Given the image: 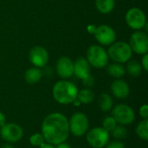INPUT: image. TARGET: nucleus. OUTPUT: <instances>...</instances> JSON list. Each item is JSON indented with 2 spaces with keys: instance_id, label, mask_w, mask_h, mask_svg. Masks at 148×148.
Wrapping results in <instances>:
<instances>
[{
  "instance_id": "f257e3e1",
  "label": "nucleus",
  "mask_w": 148,
  "mask_h": 148,
  "mask_svg": "<svg viewBox=\"0 0 148 148\" xmlns=\"http://www.w3.org/2000/svg\"><path fill=\"white\" fill-rule=\"evenodd\" d=\"M42 134L46 143L56 146L65 142L69 135V120L61 113L48 114L42 123Z\"/></svg>"
},
{
  "instance_id": "f03ea898",
  "label": "nucleus",
  "mask_w": 148,
  "mask_h": 148,
  "mask_svg": "<svg viewBox=\"0 0 148 148\" xmlns=\"http://www.w3.org/2000/svg\"><path fill=\"white\" fill-rule=\"evenodd\" d=\"M78 91L77 87L74 83L62 80L54 85L52 95L56 102L62 105H69L76 99Z\"/></svg>"
},
{
  "instance_id": "7ed1b4c3",
  "label": "nucleus",
  "mask_w": 148,
  "mask_h": 148,
  "mask_svg": "<svg viewBox=\"0 0 148 148\" xmlns=\"http://www.w3.org/2000/svg\"><path fill=\"white\" fill-rule=\"evenodd\" d=\"M108 55L114 62L125 63L131 59L133 51L128 43L125 42H116L110 45Z\"/></svg>"
},
{
  "instance_id": "20e7f679",
  "label": "nucleus",
  "mask_w": 148,
  "mask_h": 148,
  "mask_svg": "<svg viewBox=\"0 0 148 148\" xmlns=\"http://www.w3.org/2000/svg\"><path fill=\"white\" fill-rule=\"evenodd\" d=\"M87 61L96 69H103L108 64V52L100 45H91L87 50Z\"/></svg>"
},
{
  "instance_id": "39448f33",
  "label": "nucleus",
  "mask_w": 148,
  "mask_h": 148,
  "mask_svg": "<svg viewBox=\"0 0 148 148\" xmlns=\"http://www.w3.org/2000/svg\"><path fill=\"white\" fill-rule=\"evenodd\" d=\"M69 133L75 137H82L86 134L89 127L88 116L82 112H76L72 114L69 120Z\"/></svg>"
},
{
  "instance_id": "423d86ee",
  "label": "nucleus",
  "mask_w": 148,
  "mask_h": 148,
  "mask_svg": "<svg viewBox=\"0 0 148 148\" xmlns=\"http://www.w3.org/2000/svg\"><path fill=\"white\" fill-rule=\"evenodd\" d=\"M86 134L87 141L93 148H104L108 143L110 137V133L100 127H95Z\"/></svg>"
},
{
  "instance_id": "0eeeda50",
  "label": "nucleus",
  "mask_w": 148,
  "mask_h": 148,
  "mask_svg": "<svg viewBox=\"0 0 148 148\" xmlns=\"http://www.w3.org/2000/svg\"><path fill=\"white\" fill-rule=\"evenodd\" d=\"M112 116L120 125H129L134 122L135 119V113L134 109L127 104H118L112 108Z\"/></svg>"
},
{
  "instance_id": "6e6552de",
  "label": "nucleus",
  "mask_w": 148,
  "mask_h": 148,
  "mask_svg": "<svg viewBox=\"0 0 148 148\" xmlns=\"http://www.w3.org/2000/svg\"><path fill=\"white\" fill-rule=\"evenodd\" d=\"M127 24L134 30H141L147 24V17L143 10L134 7L127 10L125 16Z\"/></svg>"
},
{
  "instance_id": "1a4fd4ad",
  "label": "nucleus",
  "mask_w": 148,
  "mask_h": 148,
  "mask_svg": "<svg viewBox=\"0 0 148 148\" xmlns=\"http://www.w3.org/2000/svg\"><path fill=\"white\" fill-rule=\"evenodd\" d=\"M1 138L8 143L18 142L23 136L22 127L16 123H5L0 127Z\"/></svg>"
},
{
  "instance_id": "9d476101",
  "label": "nucleus",
  "mask_w": 148,
  "mask_h": 148,
  "mask_svg": "<svg viewBox=\"0 0 148 148\" xmlns=\"http://www.w3.org/2000/svg\"><path fill=\"white\" fill-rule=\"evenodd\" d=\"M129 46L133 52L139 55H145L148 51V36L147 32L136 30L132 34L129 41Z\"/></svg>"
},
{
  "instance_id": "9b49d317",
  "label": "nucleus",
  "mask_w": 148,
  "mask_h": 148,
  "mask_svg": "<svg viewBox=\"0 0 148 148\" xmlns=\"http://www.w3.org/2000/svg\"><path fill=\"white\" fill-rule=\"evenodd\" d=\"M94 34L96 41L101 45H111L116 39V33L114 29L106 24L96 27Z\"/></svg>"
},
{
  "instance_id": "f8f14e48",
  "label": "nucleus",
  "mask_w": 148,
  "mask_h": 148,
  "mask_svg": "<svg viewBox=\"0 0 148 148\" xmlns=\"http://www.w3.org/2000/svg\"><path fill=\"white\" fill-rule=\"evenodd\" d=\"M29 59L35 67L40 69L46 66L48 63L49 54L44 47L35 46L30 49L29 53Z\"/></svg>"
},
{
  "instance_id": "ddd939ff",
  "label": "nucleus",
  "mask_w": 148,
  "mask_h": 148,
  "mask_svg": "<svg viewBox=\"0 0 148 148\" xmlns=\"http://www.w3.org/2000/svg\"><path fill=\"white\" fill-rule=\"evenodd\" d=\"M56 70L62 79H69L74 75V62L69 57L62 56L56 62Z\"/></svg>"
},
{
  "instance_id": "4468645a",
  "label": "nucleus",
  "mask_w": 148,
  "mask_h": 148,
  "mask_svg": "<svg viewBox=\"0 0 148 148\" xmlns=\"http://www.w3.org/2000/svg\"><path fill=\"white\" fill-rule=\"evenodd\" d=\"M112 95L117 99H125L130 94L129 85L121 79H115L110 87Z\"/></svg>"
},
{
  "instance_id": "2eb2a0df",
  "label": "nucleus",
  "mask_w": 148,
  "mask_h": 148,
  "mask_svg": "<svg viewBox=\"0 0 148 148\" xmlns=\"http://www.w3.org/2000/svg\"><path fill=\"white\" fill-rule=\"evenodd\" d=\"M74 75L81 80L90 75V64L86 58H78L74 62Z\"/></svg>"
},
{
  "instance_id": "dca6fc26",
  "label": "nucleus",
  "mask_w": 148,
  "mask_h": 148,
  "mask_svg": "<svg viewBox=\"0 0 148 148\" xmlns=\"http://www.w3.org/2000/svg\"><path fill=\"white\" fill-rule=\"evenodd\" d=\"M42 77V72L39 68L33 67L26 70L24 74V79L29 84H36L40 82Z\"/></svg>"
},
{
  "instance_id": "f3484780",
  "label": "nucleus",
  "mask_w": 148,
  "mask_h": 148,
  "mask_svg": "<svg viewBox=\"0 0 148 148\" xmlns=\"http://www.w3.org/2000/svg\"><path fill=\"white\" fill-rule=\"evenodd\" d=\"M107 66L108 74L114 79H121L126 74V69L123 67V65H121V63L114 62Z\"/></svg>"
},
{
  "instance_id": "a211bd4d",
  "label": "nucleus",
  "mask_w": 148,
  "mask_h": 148,
  "mask_svg": "<svg viewBox=\"0 0 148 148\" xmlns=\"http://www.w3.org/2000/svg\"><path fill=\"white\" fill-rule=\"evenodd\" d=\"M98 104H99V108H101V111L108 112V111L112 110V108H113L114 100L110 95L106 94V93H102L99 96Z\"/></svg>"
},
{
  "instance_id": "6ab92c4d",
  "label": "nucleus",
  "mask_w": 148,
  "mask_h": 148,
  "mask_svg": "<svg viewBox=\"0 0 148 148\" xmlns=\"http://www.w3.org/2000/svg\"><path fill=\"white\" fill-rule=\"evenodd\" d=\"M95 6L102 14L110 13L115 6V0H95Z\"/></svg>"
},
{
  "instance_id": "aec40b11",
  "label": "nucleus",
  "mask_w": 148,
  "mask_h": 148,
  "mask_svg": "<svg viewBox=\"0 0 148 148\" xmlns=\"http://www.w3.org/2000/svg\"><path fill=\"white\" fill-rule=\"evenodd\" d=\"M76 99L81 102V104H89L95 99V94L90 88H83L78 91Z\"/></svg>"
},
{
  "instance_id": "412c9836",
  "label": "nucleus",
  "mask_w": 148,
  "mask_h": 148,
  "mask_svg": "<svg viewBox=\"0 0 148 148\" xmlns=\"http://www.w3.org/2000/svg\"><path fill=\"white\" fill-rule=\"evenodd\" d=\"M127 73L133 76V77H138L141 75L142 73V67H141V64L135 61V60H132V61H128L127 63V67L125 69Z\"/></svg>"
},
{
  "instance_id": "4be33fe9",
  "label": "nucleus",
  "mask_w": 148,
  "mask_h": 148,
  "mask_svg": "<svg viewBox=\"0 0 148 148\" xmlns=\"http://www.w3.org/2000/svg\"><path fill=\"white\" fill-rule=\"evenodd\" d=\"M136 134L145 141L148 140V119H143L136 127Z\"/></svg>"
},
{
  "instance_id": "5701e85b",
  "label": "nucleus",
  "mask_w": 148,
  "mask_h": 148,
  "mask_svg": "<svg viewBox=\"0 0 148 148\" xmlns=\"http://www.w3.org/2000/svg\"><path fill=\"white\" fill-rule=\"evenodd\" d=\"M110 133L117 140L125 139L127 137V128L123 125H120V124H117V126Z\"/></svg>"
},
{
  "instance_id": "b1692460",
  "label": "nucleus",
  "mask_w": 148,
  "mask_h": 148,
  "mask_svg": "<svg viewBox=\"0 0 148 148\" xmlns=\"http://www.w3.org/2000/svg\"><path fill=\"white\" fill-rule=\"evenodd\" d=\"M117 126V122L114 120V118L111 116H107L103 119L102 121V128H104L106 131L110 133L111 131L114 130V128Z\"/></svg>"
},
{
  "instance_id": "393cba45",
  "label": "nucleus",
  "mask_w": 148,
  "mask_h": 148,
  "mask_svg": "<svg viewBox=\"0 0 148 148\" xmlns=\"http://www.w3.org/2000/svg\"><path fill=\"white\" fill-rule=\"evenodd\" d=\"M44 138L42 136V134L40 133H36L34 134H32L29 137V143L33 146V147H40L44 143Z\"/></svg>"
},
{
  "instance_id": "a878e982",
  "label": "nucleus",
  "mask_w": 148,
  "mask_h": 148,
  "mask_svg": "<svg viewBox=\"0 0 148 148\" xmlns=\"http://www.w3.org/2000/svg\"><path fill=\"white\" fill-rule=\"evenodd\" d=\"M82 81L83 85H84L87 88H89L93 87L94 84H95V79H94V77H93L91 75H88L87 77H85V78L82 79Z\"/></svg>"
},
{
  "instance_id": "bb28decb",
  "label": "nucleus",
  "mask_w": 148,
  "mask_h": 148,
  "mask_svg": "<svg viewBox=\"0 0 148 148\" xmlns=\"http://www.w3.org/2000/svg\"><path fill=\"white\" fill-rule=\"evenodd\" d=\"M104 148H126L125 147V145L119 141V140H114V141H111V142H108Z\"/></svg>"
},
{
  "instance_id": "cd10ccee",
  "label": "nucleus",
  "mask_w": 148,
  "mask_h": 148,
  "mask_svg": "<svg viewBox=\"0 0 148 148\" xmlns=\"http://www.w3.org/2000/svg\"><path fill=\"white\" fill-rule=\"evenodd\" d=\"M140 115L143 118V119H148V106L147 104L142 105L140 108Z\"/></svg>"
},
{
  "instance_id": "c85d7f7f",
  "label": "nucleus",
  "mask_w": 148,
  "mask_h": 148,
  "mask_svg": "<svg viewBox=\"0 0 148 148\" xmlns=\"http://www.w3.org/2000/svg\"><path fill=\"white\" fill-rule=\"evenodd\" d=\"M141 67H142V69L146 71V72H147L148 71V55L147 53V54H145V55H143V57H142V59H141Z\"/></svg>"
},
{
  "instance_id": "c756f323",
  "label": "nucleus",
  "mask_w": 148,
  "mask_h": 148,
  "mask_svg": "<svg viewBox=\"0 0 148 148\" xmlns=\"http://www.w3.org/2000/svg\"><path fill=\"white\" fill-rule=\"evenodd\" d=\"M5 123H6V118L3 114V113H2L0 111V127H3Z\"/></svg>"
},
{
  "instance_id": "7c9ffc66",
  "label": "nucleus",
  "mask_w": 148,
  "mask_h": 148,
  "mask_svg": "<svg viewBox=\"0 0 148 148\" xmlns=\"http://www.w3.org/2000/svg\"><path fill=\"white\" fill-rule=\"evenodd\" d=\"M56 148H71V147L69 144H67L66 142H62V143L56 145Z\"/></svg>"
},
{
  "instance_id": "2f4dec72",
  "label": "nucleus",
  "mask_w": 148,
  "mask_h": 148,
  "mask_svg": "<svg viewBox=\"0 0 148 148\" xmlns=\"http://www.w3.org/2000/svg\"><path fill=\"white\" fill-rule=\"evenodd\" d=\"M39 148H56L53 145H51V144H49V143H46V142H44L42 146H40Z\"/></svg>"
},
{
  "instance_id": "473e14b6",
  "label": "nucleus",
  "mask_w": 148,
  "mask_h": 148,
  "mask_svg": "<svg viewBox=\"0 0 148 148\" xmlns=\"http://www.w3.org/2000/svg\"><path fill=\"white\" fill-rule=\"evenodd\" d=\"M95 29H96V27L95 25H89L88 28V30L89 33H95Z\"/></svg>"
},
{
  "instance_id": "72a5a7b5",
  "label": "nucleus",
  "mask_w": 148,
  "mask_h": 148,
  "mask_svg": "<svg viewBox=\"0 0 148 148\" xmlns=\"http://www.w3.org/2000/svg\"><path fill=\"white\" fill-rule=\"evenodd\" d=\"M72 104H74L75 106H76V107H78V106H80L81 105V102L77 100V99H75L73 102H72Z\"/></svg>"
},
{
  "instance_id": "f704fd0d",
  "label": "nucleus",
  "mask_w": 148,
  "mask_h": 148,
  "mask_svg": "<svg viewBox=\"0 0 148 148\" xmlns=\"http://www.w3.org/2000/svg\"><path fill=\"white\" fill-rule=\"evenodd\" d=\"M1 148H15V147H14L12 145H10V143H8V144H4V145H3V146Z\"/></svg>"
}]
</instances>
